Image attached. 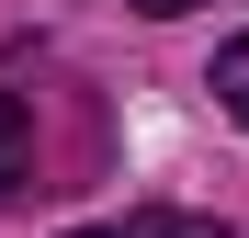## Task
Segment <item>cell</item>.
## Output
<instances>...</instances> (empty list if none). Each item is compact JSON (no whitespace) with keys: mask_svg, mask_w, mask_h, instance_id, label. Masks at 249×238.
I'll return each instance as SVG.
<instances>
[{"mask_svg":"<svg viewBox=\"0 0 249 238\" xmlns=\"http://www.w3.org/2000/svg\"><path fill=\"white\" fill-rule=\"evenodd\" d=\"M34 182V102L23 91H0V204Z\"/></svg>","mask_w":249,"mask_h":238,"instance_id":"6da1fadb","label":"cell"},{"mask_svg":"<svg viewBox=\"0 0 249 238\" xmlns=\"http://www.w3.org/2000/svg\"><path fill=\"white\" fill-rule=\"evenodd\" d=\"M204 91H215V102L238 113V125H249V34H227V46H215V68H204Z\"/></svg>","mask_w":249,"mask_h":238,"instance_id":"7a4b0ae2","label":"cell"},{"mask_svg":"<svg viewBox=\"0 0 249 238\" xmlns=\"http://www.w3.org/2000/svg\"><path fill=\"white\" fill-rule=\"evenodd\" d=\"M113 238H227L215 216H136V227H113Z\"/></svg>","mask_w":249,"mask_h":238,"instance_id":"3957f363","label":"cell"},{"mask_svg":"<svg viewBox=\"0 0 249 238\" xmlns=\"http://www.w3.org/2000/svg\"><path fill=\"white\" fill-rule=\"evenodd\" d=\"M136 12H159V23H170V12H204V0H136Z\"/></svg>","mask_w":249,"mask_h":238,"instance_id":"277c9868","label":"cell"},{"mask_svg":"<svg viewBox=\"0 0 249 238\" xmlns=\"http://www.w3.org/2000/svg\"><path fill=\"white\" fill-rule=\"evenodd\" d=\"M68 238H113V227H68Z\"/></svg>","mask_w":249,"mask_h":238,"instance_id":"5b68a950","label":"cell"}]
</instances>
